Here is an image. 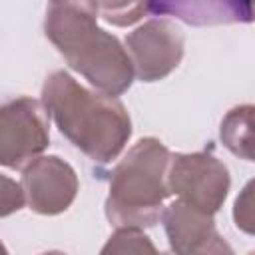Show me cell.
Instances as JSON below:
<instances>
[{
	"mask_svg": "<svg viewBox=\"0 0 255 255\" xmlns=\"http://www.w3.org/2000/svg\"><path fill=\"white\" fill-rule=\"evenodd\" d=\"M42 102L60 133L96 163L114 161L131 137L126 106L116 96L84 88L64 70L44 80Z\"/></svg>",
	"mask_w": 255,
	"mask_h": 255,
	"instance_id": "1",
	"label": "cell"
},
{
	"mask_svg": "<svg viewBox=\"0 0 255 255\" xmlns=\"http://www.w3.org/2000/svg\"><path fill=\"white\" fill-rule=\"evenodd\" d=\"M44 34L68 66L98 92L118 98L129 90L135 72L128 48L98 26V12L88 0L52 2L44 18Z\"/></svg>",
	"mask_w": 255,
	"mask_h": 255,
	"instance_id": "2",
	"label": "cell"
},
{
	"mask_svg": "<svg viewBox=\"0 0 255 255\" xmlns=\"http://www.w3.org/2000/svg\"><path fill=\"white\" fill-rule=\"evenodd\" d=\"M171 151L157 137H141L112 169L106 217L112 227H153L161 221L163 201L171 195Z\"/></svg>",
	"mask_w": 255,
	"mask_h": 255,
	"instance_id": "3",
	"label": "cell"
},
{
	"mask_svg": "<svg viewBox=\"0 0 255 255\" xmlns=\"http://www.w3.org/2000/svg\"><path fill=\"white\" fill-rule=\"evenodd\" d=\"M50 145V114L44 102L20 96L0 108V163L24 169Z\"/></svg>",
	"mask_w": 255,
	"mask_h": 255,
	"instance_id": "4",
	"label": "cell"
},
{
	"mask_svg": "<svg viewBox=\"0 0 255 255\" xmlns=\"http://www.w3.org/2000/svg\"><path fill=\"white\" fill-rule=\"evenodd\" d=\"M167 181L171 193L211 215L221 209L231 187L227 165L211 151L173 153Z\"/></svg>",
	"mask_w": 255,
	"mask_h": 255,
	"instance_id": "5",
	"label": "cell"
},
{
	"mask_svg": "<svg viewBox=\"0 0 255 255\" xmlns=\"http://www.w3.org/2000/svg\"><path fill=\"white\" fill-rule=\"evenodd\" d=\"M126 48L135 78L141 82H159L179 66L185 36L171 20L151 18L126 36Z\"/></svg>",
	"mask_w": 255,
	"mask_h": 255,
	"instance_id": "6",
	"label": "cell"
},
{
	"mask_svg": "<svg viewBox=\"0 0 255 255\" xmlns=\"http://www.w3.org/2000/svg\"><path fill=\"white\" fill-rule=\"evenodd\" d=\"M28 207L40 215H60L76 199L80 181L74 167L58 155H40L22 169Z\"/></svg>",
	"mask_w": 255,
	"mask_h": 255,
	"instance_id": "7",
	"label": "cell"
},
{
	"mask_svg": "<svg viewBox=\"0 0 255 255\" xmlns=\"http://www.w3.org/2000/svg\"><path fill=\"white\" fill-rule=\"evenodd\" d=\"M161 223L171 251L179 255L231 253V247L215 227L213 215L179 197L163 209Z\"/></svg>",
	"mask_w": 255,
	"mask_h": 255,
	"instance_id": "8",
	"label": "cell"
},
{
	"mask_svg": "<svg viewBox=\"0 0 255 255\" xmlns=\"http://www.w3.org/2000/svg\"><path fill=\"white\" fill-rule=\"evenodd\" d=\"M147 8L155 16H173L189 26L253 22L245 0H149Z\"/></svg>",
	"mask_w": 255,
	"mask_h": 255,
	"instance_id": "9",
	"label": "cell"
},
{
	"mask_svg": "<svg viewBox=\"0 0 255 255\" xmlns=\"http://www.w3.org/2000/svg\"><path fill=\"white\" fill-rule=\"evenodd\" d=\"M221 143L239 159L255 163V106L231 108L219 126Z\"/></svg>",
	"mask_w": 255,
	"mask_h": 255,
	"instance_id": "10",
	"label": "cell"
},
{
	"mask_svg": "<svg viewBox=\"0 0 255 255\" xmlns=\"http://www.w3.org/2000/svg\"><path fill=\"white\" fill-rule=\"evenodd\" d=\"M98 16H102L112 26H131L143 18L145 12H149V0H88Z\"/></svg>",
	"mask_w": 255,
	"mask_h": 255,
	"instance_id": "11",
	"label": "cell"
},
{
	"mask_svg": "<svg viewBox=\"0 0 255 255\" xmlns=\"http://www.w3.org/2000/svg\"><path fill=\"white\" fill-rule=\"evenodd\" d=\"M155 245L137 227H118L108 243L102 247V253H155Z\"/></svg>",
	"mask_w": 255,
	"mask_h": 255,
	"instance_id": "12",
	"label": "cell"
},
{
	"mask_svg": "<svg viewBox=\"0 0 255 255\" xmlns=\"http://www.w3.org/2000/svg\"><path fill=\"white\" fill-rule=\"evenodd\" d=\"M235 227L247 235H255V177L245 183L233 203Z\"/></svg>",
	"mask_w": 255,
	"mask_h": 255,
	"instance_id": "13",
	"label": "cell"
},
{
	"mask_svg": "<svg viewBox=\"0 0 255 255\" xmlns=\"http://www.w3.org/2000/svg\"><path fill=\"white\" fill-rule=\"evenodd\" d=\"M24 205H28V201H26V191H24L22 183H16V181L10 179L8 175H2L0 215H2V217H8L10 213L22 209Z\"/></svg>",
	"mask_w": 255,
	"mask_h": 255,
	"instance_id": "14",
	"label": "cell"
},
{
	"mask_svg": "<svg viewBox=\"0 0 255 255\" xmlns=\"http://www.w3.org/2000/svg\"><path fill=\"white\" fill-rule=\"evenodd\" d=\"M251 20H255V6H251Z\"/></svg>",
	"mask_w": 255,
	"mask_h": 255,
	"instance_id": "15",
	"label": "cell"
},
{
	"mask_svg": "<svg viewBox=\"0 0 255 255\" xmlns=\"http://www.w3.org/2000/svg\"><path fill=\"white\" fill-rule=\"evenodd\" d=\"M52 2H68V0H52Z\"/></svg>",
	"mask_w": 255,
	"mask_h": 255,
	"instance_id": "16",
	"label": "cell"
}]
</instances>
